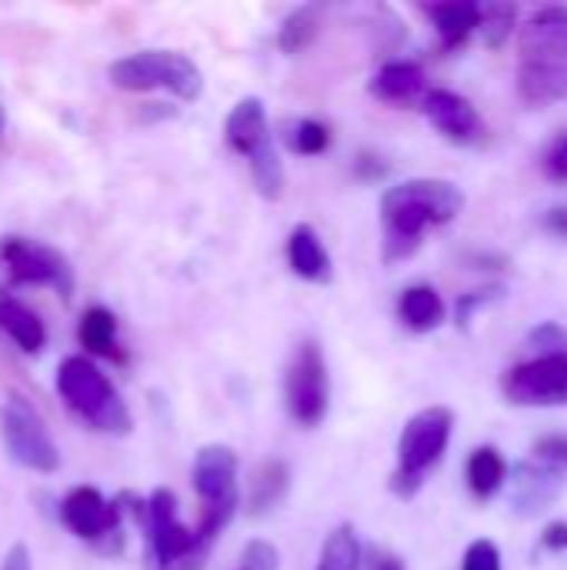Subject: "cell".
<instances>
[{"instance_id":"cell-41","label":"cell","mask_w":567,"mask_h":570,"mask_svg":"<svg viewBox=\"0 0 567 570\" xmlns=\"http://www.w3.org/2000/svg\"><path fill=\"white\" fill-rule=\"evenodd\" d=\"M0 130H3V110H0Z\"/></svg>"},{"instance_id":"cell-1","label":"cell","mask_w":567,"mask_h":570,"mask_svg":"<svg viewBox=\"0 0 567 570\" xmlns=\"http://www.w3.org/2000/svg\"><path fill=\"white\" fill-rule=\"evenodd\" d=\"M465 194L451 180L438 177H418L408 184L391 187L381 197L384 214V261L398 264L408 261L418 247L428 227L448 224L461 214Z\"/></svg>"},{"instance_id":"cell-28","label":"cell","mask_w":567,"mask_h":570,"mask_svg":"<svg viewBox=\"0 0 567 570\" xmlns=\"http://www.w3.org/2000/svg\"><path fill=\"white\" fill-rule=\"evenodd\" d=\"M515 20H518V7L515 3H481V33H485V43L491 50L505 47V40L515 30Z\"/></svg>"},{"instance_id":"cell-30","label":"cell","mask_w":567,"mask_h":570,"mask_svg":"<svg viewBox=\"0 0 567 570\" xmlns=\"http://www.w3.org/2000/svg\"><path fill=\"white\" fill-rule=\"evenodd\" d=\"M528 344L538 351V357H551V354H567V334L565 327H558V324H541V327H535L531 331V337H528Z\"/></svg>"},{"instance_id":"cell-22","label":"cell","mask_w":567,"mask_h":570,"mask_svg":"<svg viewBox=\"0 0 567 570\" xmlns=\"http://www.w3.org/2000/svg\"><path fill=\"white\" fill-rule=\"evenodd\" d=\"M80 344L97 354V357H110V361H124V354L117 351V317L107 307H90L80 317V331H77Z\"/></svg>"},{"instance_id":"cell-40","label":"cell","mask_w":567,"mask_h":570,"mask_svg":"<svg viewBox=\"0 0 567 570\" xmlns=\"http://www.w3.org/2000/svg\"><path fill=\"white\" fill-rule=\"evenodd\" d=\"M3 570H30V554H27L23 544L10 548V554H7V561H3Z\"/></svg>"},{"instance_id":"cell-9","label":"cell","mask_w":567,"mask_h":570,"mask_svg":"<svg viewBox=\"0 0 567 570\" xmlns=\"http://www.w3.org/2000/svg\"><path fill=\"white\" fill-rule=\"evenodd\" d=\"M0 261H3V267L10 274V281H17V284L53 287L63 297L74 291L70 267L53 247H43L37 240H27V237H7L0 244Z\"/></svg>"},{"instance_id":"cell-36","label":"cell","mask_w":567,"mask_h":570,"mask_svg":"<svg viewBox=\"0 0 567 570\" xmlns=\"http://www.w3.org/2000/svg\"><path fill=\"white\" fill-rule=\"evenodd\" d=\"M364 570H408V568H404V561H401L398 554H391V551H384V548H368V554H364Z\"/></svg>"},{"instance_id":"cell-34","label":"cell","mask_w":567,"mask_h":570,"mask_svg":"<svg viewBox=\"0 0 567 570\" xmlns=\"http://www.w3.org/2000/svg\"><path fill=\"white\" fill-rule=\"evenodd\" d=\"M465 570H501V551L491 541H475L465 554Z\"/></svg>"},{"instance_id":"cell-16","label":"cell","mask_w":567,"mask_h":570,"mask_svg":"<svg viewBox=\"0 0 567 570\" xmlns=\"http://www.w3.org/2000/svg\"><path fill=\"white\" fill-rule=\"evenodd\" d=\"M518 94L531 107H548L567 100L565 60H525L518 70Z\"/></svg>"},{"instance_id":"cell-2","label":"cell","mask_w":567,"mask_h":570,"mask_svg":"<svg viewBox=\"0 0 567 570\" xmlns=\"http://www.w3.org/2000/svg\"><path fill=\"white\" fill-rule=\"evenodd\" d=\"M57 394L87 428L100 434H130L134 428L124 397L87 357H67L57 367Z\"/></svg>"},{"instance_id":"cell-8","label":"cell","mask_w":567,"mask_h":570,"mask_svg":"<svg viewBox=\"0 0 567 570\" xmlns=\"http://www.w3.org/2000/svg\"><path fill=\"white\" fill-rule=\"evenodd\" d=\"M501 391L518 407H561L567 404V354L535 357L511 367Z\"/></svg>"},{"instance_id":"cell-10","label":"cell","mask_w":567,"mask_h":570,"mask_svg":"<svg viewBox=\"0 0 567 570\" xmlns=\"http://www.w3.org/2000/svg\"><path fill=\"white\" fill-rule=\"evenodd\" d=\"M60 521L80 541H104L120 534V504H107L100 491L77 488L60 504Z\"/></svg>"},{"instance_id":"cell-18","label":"cell","mask_w":567,"mask_h":570,"mask_svg":"<svg viewBox=\"0 0 567 570\" xmlns=\"http://www.w3.org/2000/svg\"><path fill=\"white\" fill-rule=\"evenodd\" d=\"M287 264L297 277L311 281V284H324L331 281V257L317 237L314 227L307 224H297L287 237Z\"/></svg>"},{"instance_id":"cell-17","label":"cell","mask_w":567,"mask_h":570,"mask_svg":"<svg viewBox=\"0 0 567 570\" xmlns=\"http://www.w3.org/2000/svg\"><path fill=\"white\" fill-rule=\"evenodd\" d=\"M438 37H441V47L444 50H458L478 27H481V3L478 0H444V3H424L421 7Z\"/></svg>"},{"instance_id":"cell-31","label":"cell","mask_w":567,"mask_h":570,"mask_svg":"<svg viewBox=\"0 0 567 570\" xmlns=\"http://www.w3.org/2000/svg\"><path fill=\"white\" fill-rule=\"evenodd\" d=\"M535 461L555 471H567V434H548L535 444Z\"/></svg>"},{"instance_id":"cell-11","label":"cell","mask_w":567,"mask_h":570,"mask_svg":"<svg viewBox=\"0 0 567 570\" xmlns=\"http://www.w3.org/2000/svg\"><path fill=\"white\" fill-rule=\"evenodd\" d=\"M194 491L204 508H237V454L224 444H211L194 461Z\"/></svg>"},{"instance_id":"cell-15","label":"cell","mask_w":567,"mask_h":570,"mask_svg":"<svg viewBox=\"0 0 567 570\" xmlns=\"http://www.w3.org/2000/svg\"><path fill=\"white\" fill-rule=\"evenodd\" d=\"M224 137H227L231 150H237L241 157H254L261 147H267V144H271V130H267L264 104H261L257 97L237 100L234 110L227 114Z\"/></svg>"},{"instance_id":"cell-14","label":"cell","mask_w":567,"mask_h":570,"mask_svg":"<svg viewBox=\"0 0 567 570\" xmlns=\"http://www.w3.org/2000/svg\"><path fill=\"white\" fill-rule=\"evenodd\" d=\"M561 488H565L561 471H555V468H548V464H538V461L531 464V461H525V464H515V471H511L515 508H518L525 518L548 511V508L558 501Z\"/></svg>"},{"instance_id":"cell-37","label":"cell","mask_w":567,"mask_h":570,"mask_svg":"<svg viewBox=\"0 0 567 570\" xmlns=\"http://www.w3.org/2000/svg\"><path fill=\"white\" fill-rule=\"evenodd\" d=\"M354 174H358L361 180H378V177H384V174H388V167L381 164V157H374V154H361V157L354 160Z\"/></svg>"},{"instance_id":"cell-25","label":"cell","mask_w":567,"mask_h":570,"mask_svg":"<svg viewBox=\"0 0 567 570\" xmlns=\"http://www.w3.org/2000/svg\"><path fill=\"white\" fill-rule=\"evenodd\" d=\"M321 33V10L314 3L307 7H297L294 13H287V20L281 23V33H277V47L284 53H301L307 50Z\"/></svg>"},{"instance_id":"cell-26","label":"cell","mask_w":567,"mask_h":570,"mask_svg":"<svg viewBox=\"0 0 567 570\" xmlns=\"http://www.w3.org/2000/svg\"><path fill=\"white\" fill-rule=\"evenodd\" d=\"M361 564H364L361 544H358L354 531L344 524V528H338V531L324 541V551H321V564H317V570H361Z\"/></svg>"},{"instance_id":"cell-3","label":"cell","mask_w":567,"mask_h":570,"mask_svg":"<svg viewBox=\"0 0 567 570\" xmlns=\"http://www.w3.org/2000/svg\"><path fill=\"white\" fill-rule=\"evenodd\" d=\"M454 428V414L448 407H424L414 414L398 441V471L391 474V491L398 498H414L424 484V474L441 461L448 451Z\"/></svg>"},{"instance_id":"cell-35","label":"cell","mask_w":567,"mask_h":570,"mask_svg":"<svg viewBox=\"0 0 567 570\" xmlns=\"http://www.w3.org/2000/svg\"><path fill=\"white\" fill-rule=\"evenodd\" d=\"M501 297V287H491V291H475V294H465L461 301H458V324L465 327L468 321H471V314L481 307V304H488V301H498Z\"/></svg>"},{"instance_id":"cell-21","label":"cell","mask_w":567,"mask_h":570,"mask_svg":"<svg viewBox=\"0 0 567 570\" xmlns=\"http://www.w3.org/2000/svg\"><path fill=\"white\" fill-rule=\"evenodd\" d=\"M398 314H401V321H404L411 331H421V334H424V331H434V327L444 324V301H441V294H438L434 287L414 284V287H408V291L401 294Z\"/></svg>"},{"instance_id":"cell-5","label":"cell","mask_w":567,"mask_h":570,"mask_svg":"<svg viewBox=\"0 0 567 570\" xmlns=\"http://www.w3.org/2000/svg\"><path fill=\"white\" fill-rule=\"evenodd\" d=\"M147 541H150V554L157 570H201L207 561V548L197 531L184 528L177 521V501L170 491H154L147 501Z\"/></svg>"},{"instance_id":"cell-27","label":"cell","mask_w":567,"mask_h":570,"mask_svg":"<svg viewBox=\"0 0 567 570\" xmlns=\"http://www.w3.org/2000/svg\"><path fill=\"white\" fill-rule=\"evenodd\" d=\"M247 164H251V177H254L257 194L267 200H277L284 194V164H281L274 144L261 147L254 157H247Z\"/></svg>"},{"instance_id":"cell-39","label":"cell","mask_w":567,"mask_h":570,"mask_svg":"<svg viewBox=\"0 0 567 570\" xmlns=\"http://www.w3.org/2000/svg\"><path fill=\"white\" fill-rule=\"evenodd\" d=\"M545 230L548 234H555V237H565L567 240V207H551L548 214H545Z\"/></svg>"},{"instance_id":"cell-13","label":"cell","mask_w":567,"mask_h":570,"mask_svg":"<svg viewBox=\"0 0 567 570\" xmlns=\"http://www.w3.org/2000/svg\"><path fill=\"white\" fill-rule=\"evenodd\" d=\"M525 60H565L567 63V7H541L518 37Z\"/></svg>"},{"instance_id":"cell-4","label":"cell","mask_w":567,"mask_h":570,"mask_svg":"<svg viewBox=\"0 0 567 570\" xmlns=\"http://www.w3.org/2000/svg\"><path fill=\"white\" fill-rule=\"evenodd\" d=\"M110 80L120 90H170L180 100H197L204 90L201 67L177 50H140L110 63Z\"/></svg>"},{"instance_id":"cell-7","label":"cell","mask_w":567,"mask_h":570,"mask_svg":"<svg viewBox=\"0 0 567 570\" xmlns=\"http://www.w3.org/2000/svg\"><path fill=\"white\" fill-rule=\"evenodd\" d=\"M284 397H287V411L301 428H317L328 414V364L324 354L317 347V341H304L291 364H287V377H284Z\"/></svg>"},{"instance_id":"cell-12","label":"cell","mask_w":567,"mask_h":570,"mask_svg":"<svg viewBox=\"0 0 567 570\" xmlns=\"http://www.w3.org/2000/svg\"><path fill=\"white\" fill-rule=\"evenodd\" d=\"M424 114L428 120L454 144H478L485 140V120L475 110V104L454 90H431L424 97Z\"/></svg>"},{"instance_id":"cell-6","label":"cell","mask_w":567,"mask_h":570,"mask_svg":"<svg viewBox=\"0 0 567 570\" xmlns=\"http://www.w3.org/2000/svg\"><path fill=\"white\" fill-rule=\"evenodd\" d=\"M0 441L10 461L33 474H53L60 468V451L43 417L23 397H7L0 404Z\"/></svg>"},{"instance_id":"cell-38","label":"cell","mask_w":567,"mask_h":570,"mask_svg":"<svg viewBox=\"0 0 567 570\" xmlns=\"http://www.w3.org/2000/svg\"><path fill=\"white\" fill-rule=\"evenodd\" d=\"M541 548H545V551H567V521H555V524L545 528Z\"/></svg>"},{"instance_id":"cell-32","label":"cell","mask_w":567,"mask_h":570,"mask_svg":"<svg viewBox=\"0 0 567 570\" xmlns=\"http://www.w3.org/2000/svg\"><path fill=\"white\" fill-rule=\"evenodd\" d=\"M541 170H545V177L548 180H567V134L561 137H555L551 144H548V150H545V157H541Z\"/></svg>"},{"instance_id":"cell-29","label":"cell","mask_w":567,"mask_h":570,"mask_svg":"<svg viewBox=\"0 0 567 570\" xmlns=\"http://www.w3.org/2000/svg\"><path fill=\"white\" fill-rule=\"evenodd\" d=\"M287 144H291L294 154L314 157V154H324L331 147V130L324 124H317V120H301L297 127H291Z\"/></svg>"},{"instance_id":"cell-19","label":"cell","mask_w":567,"mask_h":570,"mask_svg":"<svg viewBox=\"0 0 567 570\" xmlns=\"http://www.w3.org/2000/svg\"><path fill=\"white\" fill-rule=\"evenodd\" d=\"M424 70L411 60H391L384 63L374 80H371V94L384 104H414L424 94ZM428 97V94H424Z\"/></svg>"},{"instance_id":"cell-20","label":"cell","mask_w":567,"mask_h":570,"mask_svg":"<svg viewBox=\"0 0 567 570\" xmlns=\"http://www.w3.org/2000/svg\"><path fill=\"white\" fill-rule=\"evenodd\" d=\"M0 331L27 354H37L47 341L43 321L13 297H0Z\"/></svg>"},{"instance_id":"cell-24","label":"cell","mask_w":567,"mask_h":570,"mask_svg":"<svg viewBox=\"0 0 567 570\" xmlns=\"http://www.w3.org/2000/svg\"><path fill=\"white\" fill-rule=\"evenodd\" d=\"M291 484V471L284 461H264L251 481V514H267L274 511Z\"/></svg>"},{"instance_id":"cell-33","label":"cell","mask_w":567,"mask_h":570,"mask_svg":"<svg viewBox=\"0 0 567 570\" xmlns=\"http://www.w3.org/2000/svg\"><path fill=\"white\" fill-rule=\"evenodd\" d=\"M277 548L267 544V541H251L244 548V564L241 570H277Z\"/></svg>"},{"instance_id":"cell-23","label":"cell","mask_w":567,"mask_h":570,"mask_svg":"<svg viewBox=\"0 0 567 570\" xmlns=\"http://www.w3.org/2000/svg\"><path fill=\"white\" fill-rule=\"evenodd\" d=\"M508 481V461L501 458L498 448H478L468 461V484L475 491V498L488 501L495 498Z\"/></svg>"}]
</instances>
